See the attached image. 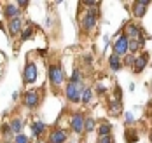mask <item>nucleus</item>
I'll use <instances>...</instances> for the list:
<instances>
[{"label": "nucleus", "instance_id": "nucleus-1", "mask_svg": "<svg viewBox=\"0 0 152 143\" xmlns=\"http://www.w3.org/2000/svg\"><path fill=\"white\" fill-rule=\"evenodd\" d=\"M98 17H100V7H93V9H86L84 14H80L79 17V25L80 30L86 33L93 32L98 25Z\"/></svg>", "mask_w": 152, "mask_h": 143}, {"label": "nucleus", "instance_id": "nucleus-2", "mask_svg": "<svg viewBox=\"0 0 152 143\" xmlns=\"http://www.w3.org/2000/svg\"><path fill=\"white\" fill-rule=\"evenodd\" d=\"M122 33L128 37V40H145L147 38L143 28L140 25H137V23H133V21L126 23V26L122 28Z\"/></svg>", "mask_w": 152, "mask_h": 143}, {"label": "nucleus", "instance_id": "nucleus-3", "mask_svg": "<svg viewBox=\"0 0 152 143\" xmlns=\"http://www.w3.org/2000/svg\"><path fill=\"white\" fill-rule=\"evenodd\" d=\"M23 105L28 110H35L40 105V89H26L23 93Z\"/></svg>", "mask_w": 152, "mask_h": 143}, {"label": "nucleus", "instance_id": "nucleus-4", "mask_svg": "<svg viewBox=\"0 0 152 143\" xmlns=\"http://www.w3.org/2000/svg\"><path fill=\"white\" fill-rule=\"evenodd\" d=\"M84 87L86 86L68 82L65 86V98H66V101H70V103H80V94H82V89Z\"/></svg>", "mask_w": 152, "mask_h": 143}, {"label": "nucleus", "instance_id": "nucleus-5", "mask_svg": "<svg viewBox=\"0 0 152 143\" xmlns=\"http://www.w3.org/2000/svg\"><path fill=\"white\" fill-rule=\"evenodd\" d=\"M65 72H63V68H61V65H51L49 66V82H51V86L56 89V87H60L61 84L65 82Z\"/></svg>", "mask_w": 152, "mask_h": 143}, {"label": "nucleus", "instance_id": "nucleus-6", "mask_svg": "<svg viewBox=\"0 0 152 143\" xmlns=\"http://www.w3.org/2000/svg\"><path fill=\"white\" fill-rule=\"evenodd\" d=\"M112 54H115L119 58H124L128 54V37L122 32L117 33V38H115V42L112 46Z\"/></svg>", "mask_w": 152, "mask_h": 143}, {"label": "nucleus", "instance_id": "nucleus-7", "mask_svg": "<svg viewBox=\"0 0 152 143\" xmlns=\"http://www.w3.org/2000/svg\"><path fill=\"white\" fill-rule=\"evenodd\" d=\"M84 113L82 112H74L72 115H70V119H68V127L75 133V134H80V133H84Z\"/></svg>", "mask_w": 152, "mask_h": 143}, {"label": "nucleus", "instance_id": "nucleus-8", "mask_svg": "<svg viewBox=\"0 0 152 143\" xmlns=\"http://www.w3.org/2000/svg\"><path fill=\"white\" fill-rule=\"evenodd\" d=\"M37 75H39V70H37L35 61H26L25 70H23V82H25L26 86H31V84L37 80Z\"/></svg>", "mask_w": 152, "mask_h": 143}, {"label": "nucleus", "instance_id": "nucleus-9", "mask_svg": "<svg viewBox=\"0 0 152 143\" xmlns=\"http://www.w3.org/2000/svg\"><path fill=\"white\" fill-rule=\"evenodd\" d=\"M68 140V134H66V131L65 129H61V127H53L51 131H49V134H47V143H66Z\"/></svg>", "mask_w": 152, "mask_h": 143}, {"label": "nucleus", "instance_id": "nucleus-10", "mask_svg": "<svg viewBox=\"0 0 152 143\" xmlns=\"http://www.w3.org/2000/svg\"><path fill=\"white\" fill-rule=\"evenodd\" d=\"M149 5H151V0H137V2H133V5H131V14H133V17L135 19L143 17Z\"/></svg>", "mask_w": 152, "mask_h": 143}, {"label": "nucleus", "instance_id": "nucleus-11", "mask_svg": "<svg viewBox=\"0 0 152 143\" xmlns=\"http://www.w3.org/2000/svg\"><path fill=\"white\" fill-rule=\"evenodd\" d=\"M149 65V52H140V56H137L135 58V63H133V66H131V70H133V73H142L143 70H145V66Z\"/></svg>", "mask_w": 152, "mask_h": 143}, {"label": "nucleus", "instance_id": "nucleus-12", "mask_svg": "<svg viewBox=\"0 0 152 143\" xmlns=\"http://www.w3.org/2000/svg\"><path fill=\"white\" fill-rule=\"evenodd\" d=\"M23 30V17L18 16V17H12V19H9V23H7V33L11 35V37H14V35H19Z\"/></svg>", "mask_w": 152, "mask_h": 143}, {"label": "nucleus", "instance_id": "nucleus-13", "mask_svg": "<svg viewBox=\"0 0 152 143\" xmlns=\"http://www.w3.org/2000/svg\"><path fill=\"white\" fill-rule=\"evenodd\" d=\"M2 12H4V16L7 17V21H9V19H12V17L21 16V9L16 5V2H14V4H12V2H7V4L4 5Z\"/></svg>", "mask_w": 152, "mask_h": 143}, {"label": "nucleus", "instance_id": "nucleus-14", "mask_svg": "<svg viewBox=\"0 0 152 143\" xmlns=\"http://www.w3.org/2000/svg\"><path fill=\"white\" fill-rule=\"evenodd\" d=\"M107 110H108V113L112 117H119L122 113V101H117V99L110 98L108 99V105H107Z\"/></svg>", "mask_w": 152, "mask_h": 143}, {"label": "nucleus", "instance_id": "nucleus-15", "mask_svg": "<svg viewBox=\"0 0 152 143\" xmlns=\"http://www.w3.org/2000/svg\"><path fill=\"white\" fill-rule=\"evenodd\" d=\"M46 129H47V126L42 120H33V122H31V133H33L35 138H40V136L46 133Z\"/></svg>", "mask_w": 152, "mask_h": 143}, {"label": "nucleus", "instance_id": "nucleus-16", "mask_svg": "<svg viewBox=\"0 0 152 143\" xmlns=\"http://www.w3.org/2000/svg\"><path fill=\"white\" fill-rule=\"evenodd\" d=\"M145 46V40H128V52L137 56L138 51H142Z\"/></svg>", "mask_w": 152, "mask_h": 143}, {"label": "nucleus", "instance_id": "nucleus-17", "mask_svg": "<svg viewBox=\"0 0 152 143\" xmlns=\"http://www.w3.org/2000/svg\"><path fill=\"white\" fill-rule=\"evenodd\" d=\"M33 33H35V26H33L31 23H28V26H25V28L21 30V33H19V40H21V42L30 40L31 37H33Z\"/></svg>", "mask_w": 152, "mask_h": 143}, {"label": "nucleus", "instance_id": "nucleus-18", "mask_svg": "<svg viewBox=\"0 0 152 143\" xmlns=\"http://www.w3.org/2000/svg\"><path fill=\"white\" fill-rule=\"evenodd\" d=\"M108 66H110V70H112V72H119V70L122 68L121 58H119V56H115V54H110V56H108Z\"/></svg>", "mask_w": 152, "mask_h": 143}, {"label": "nucleus", "instance_id": "nucleus-19", "mask_svg": "<svg viewBox=\"0 0 152 143\" xmlns=\"http://www.w3.org/2000/svg\"><path fill=\"white\" fill-rule=\"evenodd\" d=\"M124 140H126V143H137L138 140H140V134H138L137 129L129 127V129H126V133H124Z\"/></svg>", "mask_w": 152, "mask_h": 143}, {"label": "nucleus", "instance_id": "nucleus-20", "mask_svg": "<svg viewBox=\"0 0 152 143\" xmlns=\"http://www.w3.org/2000/svg\"><path fill=\"white\" fill-rule=\"evenodd\" d=\"M68 82L84 86V75H82V70H80V68H74V72H72V75H70V80H68Z\"/></svg>", "mask_w": 152, "mask_h": 143}, {"label": "nucleus", "instance_id": "nucleus-21", "mask_svg": "<svg viewBox=\"0 0 152 143\" xmlns=\"http://www.w3.org/2000/svg\"><path fill=\"white\" fill-rule=\"evenodd\" d=\"M96 131V120L93 115H86L84 117V133H93Z\"/></svg>", "mask_w": 152, "mask_h": 143}, {"label": "nucleus", "instance_id": "nucleus-22", "mask_svg": "<svg viewBox=\"0 0 152 143\" xmlns=\"http://www.w3.org/2000/svg\"><path fill=\"white\" fill-rule=\"evenodd\" d=\"M110 134H112V124L107 120L100 122L98 124V136H110Z\"/></svg>", "mask_w": 152, "mask_h": 143}, {"label": "nucleus", "instance_id": "nucleus-23", "mask_svg": "<svg viewBox=\"0 0 152 143\" xmlns=\"http://www.w3.org/2000/svg\"><path fill=\"white\" fill-rule=\"evenodd\" d=\"M9 124H11V131H12V134H19V133L23 131V119H21V117H14Z\"/></svg>", "mask_w": 152, "mask_h": 143}, {"label": "nucleus", "instance_id": "nucleus-24", "mask_svg": "<svg viewBox=\"0 0 152 143\" xmlns=\"http://www.w3.org/2000/svg\"><path fill=\"white\" fill-rule=\"evenodd\" d=\"M108 84H107L105 80H98L96 84H94V91H96V94L98 96H105L107 93H108Z\"/></svg>", "mask_w": 152, "mask_h": 143}, {"label": "nucleus", "instance_id": "nucleus-25", "mask_svg": "<svg viewBox=\"0 0 152 143\" xmlns=\"http://www.w3.org/2000/svg\"><path fill=\"white\" fill-rule=\"evenodd\" d=\"M91 99H93V89L86 86V87L82 89V94H80V103H82V105H89Z\"/></svg>", "mask_w": 152, "mask_h": 143}, {"label": "nucleus", "instance_id": "nucleus-26", "mask_svg": "<svg viewBox=\"0 0 152 143\" xmlns=\"http://www.w3.org/2000/svg\"><path fill=\"white\" fill-rule=\"evenodd\" d=\"M135 58H137L135 54H129V52H128V54H126V56L121 60L122 66H128V68H131V66H133V63H135Z\"/></svg>", "mask_w": 152, "mask_h": 143}, {"label": "nucleus", "instance_id": "nucleus-27", "mask_svg": "<svg viewBox=\"0 0 152 143\" xmlns=\"http://www.w3.org/2000/svg\"><path fill=\"white\" fill-rule=\"evenodd\" d=\"M0 133H2L5 138H11V136H14V134H12V131H11V124H9V122H4V124L0 126Z\"/></svg>", "mask_w": 152, "mask_h": 143}, {"label": "nucleus", "instance_id": "nucleus-28", "mask_svg": "<svg viewBox=\"0 0 152 143\" xmlns=\"http://www.w3.org/2000/svg\"><path fill=\"white\" fill-rule=\"evenodd\" d=\"M12 143H30V136H26V134H23V133H19V134H16Z\"/></svg>", "mask_w": 152, "mask_h": 143}, {"label": "nucleus", "instance_id": "nucleus-29", "mask_svg": "<svg viewBox=\"0 0 152 143\" xmlns=\"http://www.w3.org/2000/svg\"><path fill=\"white\" fill-rule=\"evenodd\" d=\"M112 98L117 99V101H122V89L119 86H114V89H112Z\"/></svg>", "mask_w": 152, "mask_h": 143}, {"label": "nucleus", "instance_id": "nucleus-30", "mask_svg": "<svg viewBox=\"0 0 152 143\" xmlns=\"http://www.w3.org/2000/svg\"><path fill=\"white\" fill-rule=\"evenodd\" d=\"M80 5H84L86 9H93V7H100V2H96V0H84V2H80Z\"/></svg>", "mask_w": 152, "mask_h": 143}, {"label": "nucleus", "instance_id": "nucleus-31", "mask_svg": "<svg viewBox=\"0 0 152 143\" xmlns=\"http://www.w3.org/2000/svg\"><path fill=\"white\" fill-rule=\"evenodd\" d=\"M96 143H115V140H114L112 134H110V136H98Z\"/></svg>", "mask_w": 152, "mask_h": 143}, {"label": "nucleus", "instance_id": "nucleus-32", "mask_svg": "<svg viewBox=\"0 0 152 143\" xmlns=\"http://www.w3.org/2000/svg\"><path fill=\"white\" fill-rule=\"evenodd\" d=\"M124 120H126V126H131V124H135V117H133V113H131V112H126V115H124Z\"/></svg>", "mask_w": 152, "mask_h": 143}, {"label": "nucleus", "instance_id": "nucleus-33", "mask_svg": "<svg viewBox=\"0 0 152 143\" xmlns=\"http://www.w3.org/2000/svg\"><path fill=\"white\" fill-rule=\"evenodd\" d=\"M16 5H18V7H19V9H26V7H28V5H30V4H28V2H26V0H19V2H16Z\"/></svg>", "mask_w": 152, "mask_h": 143}, {"label": "nucleus", "instance_id": "nucleus-34", "mask_svg": "<svg viewBox=\"0 0 152 143\" xmlns=\"http://www.w3.org/2000/svg\"><path fill=\"white\" fill-rule=\"evenodd\" d=\"M84 63L88 65V66H91V65H93V58L89 56V54H86V56H84Z\"/></svg>", "mask_w": 152, "mask_h": 143}, {"label": "nucleus", "instance_id": "nucleus-35", "mask_svg": "<svg viewBox=\"0 0 152 143\" xmlns=\"http://www.w3.org/2000/svg\"><path fill=\"white\" fill-rule=\"evenodd\" d=\"M19 98V93H12V99H18Z\"/></svg>", "mask_w": 152, "mask_h": 143}, {"label": "nucleus", "instance_id": "nucleus-36", "mask_svg": "<svg viewBox=\"0 0 152 143\" xmlns=\"http://www.w3.org/2000/svg\"><path fill=\"white\" fill-rule=\"evenodd\" d=\"M149 142L152 143V129H151V131H149Z\"/></svg>", "mask_w": 152, "mask_h": 143}, {"label": "nucleus", "instance_id": "nucleus-37", "mask_svg": "<svg viewBox=\"0 0 152 143\" xmlns=\"http://www.w3.org/2000/svg\"><path fill=\"white\" fill-rule=\"evenodd\" d=\"M4 60H5V58H4V54H0V65L4 63Z\"/></svg>", "mask_w": 152, "mask_h": 143}, {"label": "nucleus", "instance_id": "nucleus-38", "mask_svg": "<svg viewBox=\"0 0 152 143\" xmlns=\"http://www.w3.org/2000/svg\"><path fill=\"white\" fill-rule=\"evenodd\" d=\"M149 107H151V110H152V101H151V103H149Z\"/></svg>", "mask_w": 152, "mask_h": 143}, {"label": "nucleus", "instance_id": "nucleus-39", "mask_svg": "<svg viewBox=\"0 0 152 143\" xmlns=\"http://www.w3.org/2000/svg\"><path fill=\"white\" fill-rule=\"evenodd\" d=\"M0 28H4V25H2V21H0Z\"/></svg>", "mask_w": 152, "mask_h": 143}, {"label": "nucleus", "instance_id": "nucleus-40", "mask_svg": "<svg viewBox=\"0 0 152 143\" xmlns=\"http://www.w3.org/2000/svg\"><path fill=\"white\" fill-rule=\"evenodd\" d=\"M68 143H75V142H68Z\"/></svg>", "mask_w": 152, "mask_h": 143}, {"label": "nucleus", "instance_id": "nucleus-41", "mask_svg": "<svg viewBox=\"0 0 152 143\" xmlns=\"http://www.w3.org/2000/svg\"><path fill=\"white\" fill-rule=\"evenodd\" d=\"M151 40H152V38H151Z\"/></svg>", "mask_w": 152, "mask_h": 143}]
</instances>
